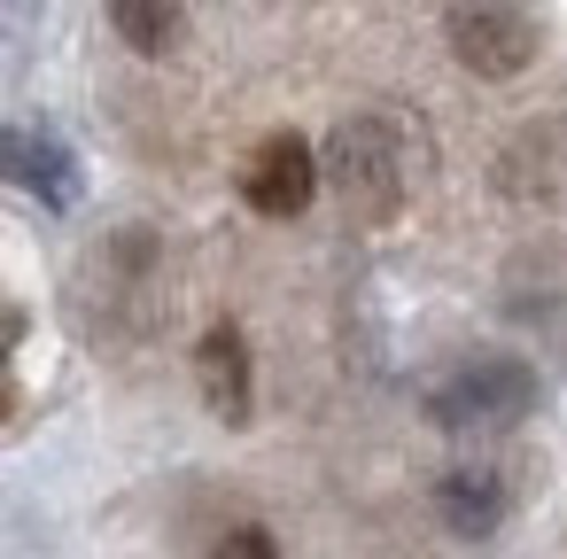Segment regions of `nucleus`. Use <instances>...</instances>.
Segmentation results:
<instances>
[{
  "label": "nucleus",
  "mask_w": 567,
  "mask_h": 559,
  "mask_svg": "<svg viewBox=\"0 0 567 559\" xmlns=\"http://www.w3.org/2000/svg\"><path fill=\"white\" fill-rule=\"evenodd\" d=\"M0 179L32 187V195L55 203V210L79 203V164H71V148L48 141V133H0Z\"/></svg>",
  "instance_id": "423d86ee"
},
{
  "label": "nucleus",
  "mask_w": 567,
  "mask_h": 559,
  "mask_svg": "<svg viewBox=\"0 0 567 559\" xmlns=\"http://www.w3.org/2000/svg\"><path fill=\"white\" fill-rule=\"evenodd\" d=\"M443 40L474 79H520L536 63V17L520 0H451L443 9Z\"/></svg>",
  "instance_id": "7ed1b4c3"
},
{
  "label": "nucleus",
  "mask_w": 567,
  "mask_h": 559,
  "mask_svg": "<svg viewBox=\"0 0 567 559\" xmlns=\"http://www.w3.org/2000/svg\"><path fill=\"white\" fill-rule=\"evenodd\" d=\"M536 396H544L536 365H520L513 350H474L427 381V420L451 435H497V427H520Z\"/></svg>",
  "instance_id": "f257e3e1"
},
{
  "label": "nucleus",
  "mask_w": 567,
  "mask_h": 559,
  "mask_svg": "<svg viewBox=\"0 0 567 559\" xmlns=\"http://www.w3.org/2000/svg\"><path fill=\"white\" fill-rule=\"evenodd\" d=\"M435 513H443V528L451 536H489L497 520H505V474L497 466H451L443 482H435Z\"/></svg>",
  "instance_id": "0eeeda50"
},
{
  "label": "nucleus",
  "mask_w": 567,
  "mask_h": 559,
  "mask_svg": "<svg viewBox=\"0 0 567 559\" xmlns=\"http://www.w3.org/2000/svg\"><path fill=\"white\" fill-rule=\"evenodd\" d=\"M218 559H280V544H272L265 528H234V536L218 544Z\"/></svg>",
  "instance_id": "1a4fd4ad"
},
{
  "label": "nucleus",
  "mask_w": 567,
  "mask_h": 559,
  "mask_svg": "<svg viewBox=\"0 0 567 559\" xmlns=\"http://www.w3.org/2000/svg\"><path fill=\"white\" fill-rule=\"evenodd\" d=\"M17 342H24V311H17V303H0V358H9Z\"/></svg>",
  "instance_id": "9d476101"
},
{
  "label": "nucleus",
  "mask_w": 567,
  "mask_h": 559,
  "mask_svg": "<svg viewBox=\"0 0 567 559\" xmlns=\"http://www.w3.org/2000/svg\"><path fill=\"white\" fill-rule=\"evenodd\" d=\"M319 172L342 195V210L365 226H389L404 210V187H412V156H404L389 117H342L334 141L319 148Z\"/></svg>",
  "instance_id": "f03ea898"
},
{
  "label": "nucleus",
  "mask_w": 567,
  "mask_h": 559,
  "mask_svg": "<svg viewBox=\"0 0 567 559\" xmlns=\"http://www.w3.org/2000/svg\"><path fill=\"white\" fill-rule=\"evenodd\" d=\"M195 381H203L210 420L249 427V412H257V373H249V342H241V327H234V319H218V327L195 342Z\"/></svg>",
  "instance_id": "39448f33"
},
{
  "label": "nucleus",
  "mask_w": 567,
  "mask_h": 559,
  "mask_svg": "<svg viewBox=\"0 0 567 559\" xmlns=\"http://www.w3.org/2000/svg\"><path fill=\"white\" fill-rule=\"evenodd\" d=\"M110 24L133 55H172L187 17H179V0H110Z\"/></svg>",
  "instance_id": "6e6552de"
},
{
  "label": "nucleus",
  "mask_w": 567,
  "mask_h": 559,
  "mask_svg": "<svg viewBox=\"0 0 567 559\" xmlns=\"http://www.w3.org/2000/svg\"><path fill=\"white\" fill-rule=\"evenodd\" d=\"M319 148L303 141V133H265L257 141V156L241 164V203L257 210V218H303V203L319 195Z\"/></svg>",
  "instance_id": "20e7f679"
},
{
  "label": "nucleus",
  "mask_w": 567,
  "mask_h": 559,
  "mask_svg": "<svg viewBox=\"0 0 567 559\" xmlns=\"http://www.w3.org/2000/svg\"><path fill=\"white\" fill-rule=\"evenodd\" d=\"M0 420H9V396H0Z\"/></svg>",
  "instance_id": "9b49d317"
}]
</instances>
